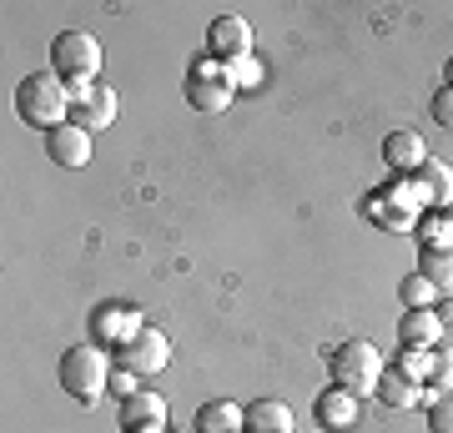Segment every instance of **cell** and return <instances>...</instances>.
I'll return each instance as SVG.
<instances>
[{
	"mask_svg": "<svg viewBox=\"0 0 453 433\" xmlns=\"http://www.w3.org/2000/svg\"><path fill=\"white\" fill-rule=\"evenodd\" d=\"M327 373H333V388H342V393H353V398H368V393H378V378H383V353L372 348L368 337H348V343H333L327 348Z\"/></svg>",
	"mask_w": 453,
	"mask_h": 433,
	"instance_id": "6da1fadb",
	"label": "cell"
},
{
	"mask_svg": "<svg viewBox=\"0 0 453 433\" xmlns=\"http://www.w3.org/2000/svg\"><path fill=\"white\" fill-rule=\"evenodd\" d=\"M16 112L26 127H41V131L65 127L71 121V86L56 71H35L16 86Z\"/></svg>",
	"mask_w": 453,
	"mask_h": 433,
	"instance_id": "7a4b0ae2",
	"label": "cell"
},
{
	"mask_svg": "<svg viewBox=\"0 0 453 433\" xmlns=\"http://www.w3.org/2000/svg\"><path fill=\"white\" fill-rule=\"evenodd\" d=\"M106 383H111V363H106V348L96 343H76L61 353V388L71 393V403L81 408H96L106 398Z\"/></svg>",
	"mask_w": 453,
	"mask_h": 433,
	"instance_id": "3957f363",
	"label": "cell"
},
{
	"mask_svg": "<svg viewBox=\"0 0 453 433\" xmlns=\"http://www.w3.org/2000/svg\"><path fill=\"white\" fill-rule=\"evenodd\" d=\"M50 71H56L65 86H96L101 41L91 31H61L50 41Z\"/></svg>",
	"mask_w": 453,
	"mask_h": 433,
	"instance_id": "277c9868",
	"label": "cell"
},
{
	"mask_svg": "<svg viewBox=\"0 0 453 433\" xmlns=\"http://www.w3.org/2000/svg\"><path fill=\"white\" fill-rule=\"evenodd\" d=\"M71 121L81 131H91V136L106 131L116 121V91L101 86V81L96 86H71Z\"/></svg>",
	"mask_w": 453,
	"mask_h": 433,
	"instance_id": "5b68a950",
	"label": "cell"
},
{
	"mask_svg": "<svg viewBox=\"0 0 453 433\" xmlns=\"http://www.w3.org/2000/svg\"><path fill=\"white\" fill-rule=\"evenodd\" d=\"M166 363H172V337H166L162 328H142V333L121 348V368H131L136 378H151V373H162Z\"/></svg>",
	"mask_w": 453,
	"mask_h": 433,
	"instance_id": "8992f818",
	"label": "cell"
},
{
	"mask_svg": "<svg viewBox=\"0 0 453 433\" xmlns=\"http://www.w3.org/2000/svg\"><path fill=\"white\" fill-rule=\"evenodd\" d=\"M146 322H142V313L136 307H101V313H91V343L96 348H106V353H121L131 337L142 333Z\"/></svg>",
	"mask_w": 453,
	"mask_h": 433,
	"instance_id": "52a82bcc",
	"label": "cell"
},
{
	"mask_svg": "<svg viewBox=\"0 0 453 433\" xmlns=\"http://www.w3.org/2000/svg\"><path fill=\"white\" fill-rule=\"evenodd\" d=\"M207 56L211 61H242V56H252V26H247L242 16H217L207 31Z\"/></svg>",
	"mask_w": 453,
	"mask_h": 433,
	"instance_id": "ba28073f",
	"label": "cell"
},
{
	"mask_svg": "<svg viewBox=\"0 0 453 433\" xmlns=\"http://www.w3.org/2000/svg\"><path fill=\"white\" fill-rule=\"evenodd\" d=\"M46 151L56 166H65V172H81V166H91V131H81L76 121H65V127L46 131Z\"/></svg>",
	"mask_w": 453,
	"mask_h": 433,
	"instance_id": "9c48e42d",
	"label": "cell"
},
{
	"mask_svg": "<svg viewBox=\"0 0 453 433\" xmlns=\"http://www.w3.org/2000/svg\"><path fill=\"white\" fill-rule=\"evenodd\" d=\"M383 161H388L393 177H413L423 161H428V146H423L418 131H388L383 136Z\"/></svg>",
	"mask_w": 453,
	"mask_h": 433,
	"instance_id": "30bf717a",
	"label": "cell"
},
{
	"mask_svg": "<svg viewBox=\"0 0 453 433\" xmlns=\"http://www.w3.org/2000/svg\"><path fill=\"white\" fill-rule=\"evenodd\" d=\"M312 418H318V429H327V433H348L357 423V398L342 393V388H327V393H318V403H312Z\"/></svg>",
	"mask_w": 453,
	"mask_h": 433,
	"instance_id": "8fae6325",
	"label": "cell"
},
{
	"mask_svg": "<svg viewBox=\"0 0 453 433\" xmlns=\"http://www.w3.org/2000/svg\"><path fill=\"white\" fill-rule=\"evenodd\" d=\"M247 429V408L232 398H211L196 408L192 418V433H242Z\"/></svg>",
	"mask_w": 453,
	"mask_h": 433,
	"instance_id": "7c38bea8",
	"label": "cell"
},
{
	"mask_svg": "<svg viewBox=\"0 0 453 433\" xmlns=\"http://www.w3.org/2000/svg\"><path fill=\"white\" fill-rule=\"evenodd\" d=\"M187 106L202 116H222L232 106V86L222 76H187Z\"/></svg>",
	"mask_w": 453,
	"mask_h": 433,
	"instance_id": "4fadbf2b",
	"label": "cell"
},
{
	"mask_svg": "<svg viewBox=\"0 0 453 433\" xmlns=\"http://www.w3.org/2000/svg\"><path fill=\"white\" fill-rule=\"evenodd\" d=\"M121 429H166V398L162 393H131L121 403Z\"/></svg>",
	"mask_w": 453,
	"mask_h": 433,
	"instance_id": "5bb4252c",
	"label": "cell"
},
{
	"mask_svg": "<svg viewBox=\"0 0 453 433\" xmlns=\"http://www.w3.org/2000/svg\"><path fill=\"white\" fill-rule=\"evenodd\" d=\"M438 337H443V322H438L434 307H418V313L398 318V343L403 348H438Z\"/></svg>",
	"mask_w": 453,
	"mask_h": 433,
	"instance_id": "9a60e30c",
	"label": "cell"
},
{
	"mask_svg": "<svg viewBox=\"0 0 453 433\" xmlns=\"http://www.w3.org/2000/svg\"><path fill=\"white\" fill-rule=\"evenodd\" d=\"M378 403L383 408H418V403H428V388L403 378L398 368H383V378H378Z\"/></svg>",
	"mask_w": 453,
	"mask_h": 433,
	"instance_id": "2e32d148",
	"label": "cell"
},
{
	"mask_svg": "<svg viewBox=\"0 0 453 433\" xmlns=\"http://www.w3.org/2000/svg\"><path fill=\"white\" fill-rule=\"evenodd\" d=\"M413 177H418L423 197H428V212H449L453 207V166H443V161L428 157Z\"/></svg>",
	"mask_w": 453,
	"mask_h": 433,
	"instance_id": "e0dca14e",
	"label": "cell"
},
{
	"mask_svg": "<svg viewBox=\"0 0 453 433\" xmlns=\"http://www.w3.org/2000/svg\"><path fill=\"white\" fill-rule=\"evenodd\" d=\"M247 433H297V418L282 398H257L247 408Z\"/></svg>",
	"mask_w": 453,
	"mask_h": 433,
	"instance_id": "ac0fdd59",
	"label": "cell"
},
{
	"mask_svg": "<svg viewBox=\"0 0 453 433\" xmlns=\"http://www.w3.org/2000/svg\"><path fill=\"white\" fill-rule=\"evenodd\" d=\"M418 273L428 277L438 292H453V242L449 247H423L418 252Z\"/></svg>",
	"mask_w": 453,
	"mask_h": 433,
	"instance_id": "d6986e66",
	"label": "cell"
},
{
	"mask_svg": "<svg viewBox=\"0 0 453 433\" xmlns=\"http://www.w3.org/2000/svg\"><path fill=\"white\" fill-rule=\"evenodd\" d=\"M398 298H403V307H408V313H418V307H438V303H443V292H438V288H434V282H428L423 273L403 277V282H398Z\"/></svg>",
	"mask_w": 453,
	"mask_h": 433,
	"instance_id": "ffe728a7",
	"label": "cell"
},
{
	"mask_svg": "<svg viewBox=\"0 0 453 433\" xmlns=\"http://www.w3.org/2000/svg\"><path fill=\"white\" fill-rule=\"evenodd\" d=\"M388 368H398L403 378H413V383L428 388V368H434V348H403V353L393 358Z\"/></svg>",
	"mask_w": 453,
	"mask_h": 433,
	"instance_id": "44dd1931",
	"label": "cell"
},
{
	"mask_svg": "<svg viewBox=\"0 0 453 433\" xmlns=\"http://www.w3.org/2000/svg\"><path fill=\"white\" fill-rule=\"evenodd\" d=\"M222 81L237 91V86H262V61L257 56H242V61H226L222 66Z\"/></svg>",
	"mask_w": 453,
	"mask_h": 433,
	"instance_id": "7402d4cb",
	"label": "cell"
},
{
	"mask_svg": "<svg viewBox=\"0 0 453 433\" xmlns=\"http://www.w3.org/2000/svg\"><path fill=\"white\" fill-rule=\"evenodd\" d=\"M423 247H449L453 242V222H449V212H428V217H423Z\"/></svg>",
	"mask_w": 453,
	"mask_h": 433,
	"instance_id": "603a6c76",
	"label": "cell"
},
{
	"mask_svg": "<svg viewBox=\"0 0 453 433\" xmlns=\"http://www.w3.org/2000/svg\"><path fill=\"white\" fill-rule=\"evenodd\" d=\"M428 393H453V353H438L434 348V368H428Z\"/></svg>",
	"mask_w": 453,
	"mask_h": 433,
	"instance_id": "cb8c5ba5",
	"label": "cell"
},
{
	"mask_svg": "<svg viewBox=\"0 0 453 433\" xmlns=\"http://www.w3.org/2000/svg\"><path fill=\"white\" fill-rule=\"evenodd\" d=\"M428 433H453V393L428 403Z\"/></svg>",
	"mask_w": 453,
	"mask_h": 433,
	"instance_id": "d4e9b609",
	"label": "cell"
},
{
	"mask_svg": "<svg viewBox=\"0 0 453 433\" xmlns=\"http://www.w3.org/2000/svg\"><path fill=\"white\" fill-rule=\"evenodd\" d=\"M368 217H378V222H383V227H393V232H408V227H413V217H403V212H393L388 202H383V197H378V202H368Z\"/></svg>",
	"mask_w": 453,
	"mask_h": 433,
	"instance_id": "484cf974",
	"label": "cell"
},
{
	"mask_svg": "<svg viewBox=\"0 0 453 433\" xmlns=\"http://www.w3.org/2000/svg\"><path fill=\"white\" fill-rule=\"evenodd\" d=\"M106 393H116L121 403H127L131 393H142V388H136V373H131V368H111V383H106Z\"/></svg>",
	"mask_w": 453,
	"mask_h": 433,
	"instance_id": "4316f807",
	"label": "cell"
},
{
	"mask_svg": "<svg viewBox=\"0 0 453 433\" xmlns=\"http://www.w3.org/2000/svg\"><path fill=\"white\" fill-rule=\"evenodd\" d=\"M434 313H438V322H443V333H453V298H443Z\"/></svg>",
	"mask_w": 453,
	"mask_h": 433,
	"instance_id": "83f0119b",
	"label": "cell"
},
{
	"mask_svg": "<svg viewBox=\"0 0 453 433\" xmlns=\"http://www.w3.org/2000/svg\"><path fill=\"white\" fill-rule=\"evenodd\" d=\"M443 86H453V56H449V66H443Z\"/></svg>",
	"mask_w": 453,
	"mask_h": 433,
	"instance_id": "f1b7e54d",
	"label": "cell"
},
{
	"mask_svg": "<svg viewBox=\"0 0 453 433\" xmlns=\"http://www.w3.org/2000/svg\"><path fill=\"white\" fill-rule=\"evenodd\" d=\"M131 433H166V429H131Z\"/></svg>",
	"mask_w": 453,
	"mask_h": 433,
	"instance_id": "f546056e",
	"label": "cell"
},
{
	"mask_svg": "<svg viewBox=\"0 0 453 433\" xmlns=\"http://www.w3.org/2000/svg\"><path fill=\"white\" fill-rule=\"evenodd\" d=\"M449 222H453V207H449Z\"/></svg>",
	"mask_w": 453,
	"mask_h": 433,
	"instance_id": "4dcf8cb0",
	"label": "cell"
},
{
	"mask_svg": "<svg viewBox=\"0 0 453 433\" xmlns=\"http://www.w3.org/2000/svg\"><path fill=\"white\" fill-rule=\"evenodd\" d=\"M172 433H177V429H172Z\"/></svg>",
	"mask_w": 453,
	"mask_h": 433,
	"instance_id": "1f68e13d",
	"label": "cell"
}]
</instances>
